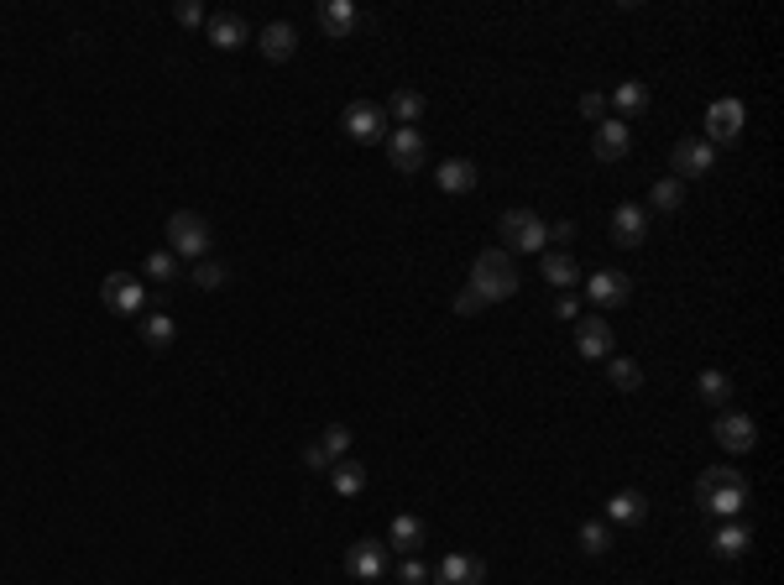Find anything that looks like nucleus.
Here are the masks:
<instances>
[{"label": "nucleus", "instance_id": "f257e3e1", "mask_svg": "<svg viewBox=\"0 0 784 585\" xmlns=\"http://www.w3.org/2000/svg\"><path fill=\"white\" fill-rule=\"evenodd\" d=\"M696 497L706 512H717V518H743L748 512V481L743 471H732V465H711V471L696 476Z\"/></svg>", "mask_w": 784, "mask_h": 585}, {"label": "nucleus", "instance_id": "f03ea898", "mask_svg": "<svg viewBox=\"0 0 784 585\" xmlns=\"http://www.w3.org/2000/svg\"><path fill=\"white\" fill-rule=\"evenodd\" d=\"M471 288L487 298V303H502V298H513L518 293V262H513V251H481L476 262H471Z\"/></svg>", "mask_w": 784, "mask_h": 585}, {"label": "nucleus", "instance_id": "7ed1b4c3", "mask_svg": "<svg viewBox=\"0 0 784 585\" xmlns=\"http://www.w3.org/2000/svg\"><path fill=\"white\" fill-rule=\"evenodd\" d=\"M215 246L210 236V220H199L194 209H178V215H168V251L173 256H189V262H204Z\"/></svg>", "mask_w": 784, "mask_h": 585}, {"label": "nucleus", "instance_id": "20e7f679", "mask_svg": "<svg viewBox=\"0 0 784 585\" xmlns=\"http://www.w3.org/2000/svg\"><path fill=\"white\" fill-rule=\"evenodd\" d=\"M497 230H502L507 251H544L549 246V225L534 215V209H502Z\"/></svg>", "mask_w": 784, "mask_h": 585}, {"label": "nucleus", "instance_id": "39448f33", "mask_svg": "<svg viewBox=\"0 0 784 585\" xmlns=\"http://www.w3.org/2000/svg\"><path fill=\"white\" fill-rule=\"evenodd\" d=\"M340 126H345V136L351 142H387V110L377 105V100H351L345 105V115H340Z\"/></svg>", "mask_w": 784, "mask_h": 585}, {"label": "nucleus", "instance_id": "423d86ee", "mask_svg": "<svg viewBox=\"0 0 784 585\" xmlns=\"http://www.w3.org/2000/svg\"><path fill=\"white\" fill-rule=\"evenodd\" d=\"M100 298H105L110 314H126V319L147 309V288H142V277H131V272H110L100 283Z\"/></svg>", "mask_w": 784, "mask_h": 585}, {"label": "nucleus", "instance_id": "0eeeda50", "mask_svg": "<svg viewBox=\"0 0 784 585\" xmlns=\"http://www.w3.org/2000/svg\"><path fill=\"white\" fill-rule=\"evenodd\" d=\"M670 168H675L680 183L685 178H706L711 168H717V147L701 142V136H680V142L670 147Z\"/></svg>", "mask_w": 784, "mask_h": 585}, {"label": "nucleus", "instance_id": "6e6552de", "mask_svg": "<svg viewBox=\"0 0 784 585\" xmlns=\"http://www.w3.org/2000/svg\"><path fill=\"white\" fill-rule=\"evenodd\" d=\"M387 162L398 173H419L424 162H429V142H424V131L419 126H398V131H387Z\"/></svg>", "mask_w": 784, "mask_h": 585}, {"label": "nucleus", "instance_id": "1a4fd4ad", "mask_svg": "<svg viewBox=\"0 0 784 585\" xmlns=\"http://www.w3.org/2000/svg\"><path fill=\"white\" fill-rule=\"evenodd\" d=\"M737 136H743V100H711L706 105V136H701V142L732 147Z\"/></svg>", "mask_w": 784, "mask_h": 585}, {"label": "nucleus", "instance_id": "9d476101", "mask_svg": "<svg viewBox=\"0 0 784 585\" xmlns=\"http://www.w3.org/2000/svg\"><path fill=\"white\" fill-rule=\"evenodd\" d=\"M711 439H717L727 455H748L758 444V424L748 413H722V418H711Z\"/></svg>", "mask_w": 784, "mask_h": 585}, {"label": "nucleus", "instance_id": "9b49d317", "mask_svg": "<svg viewBox=\"0 0 784 585\" xmlns=\"http://www.w3.org/2000/svg\"><path fill=\"white\" fill-rule=\"evenodd\" d=\"M628 152H633V126H628V121H612V115H607V121L591 131V157H596V162H622Z\"/></svg>", "mask_w": 784, "mask_h": 585}, {"label": "nucleus", "instance_id": "f8f14e48", "mask_svg": "<svg viewBox=\"0 0 784 585\" xmlns=\"http://www.w3.org/2000/svg\"><path fill=\"white\" fill-rule=\"evenodd\" d=\"M586 298L596 303V309H622V303L633 298V277L617 272V267H607V272H596L591 283H586Z\"/></svg>", "mask_w": 784, "mask_h": 585}, {"label": "nucleus", "instance_id": "ddd939ff", "mask_svg": "<svg viewBox=\"0 0 784 585\" xmlns=\"http://www.w3.org/2000/svg\"><path fill=\"white\" fill-rule=\"evenodd\" d=\"M345 575H356V580H382L387 575V544H377V538H361V544L345 549Z\"/></svg>", "mask_w": 784, "mask_h": 585}, {"label": "nucleus", "instance_id": "4468645a", "mask_svg": "<svg viewBox=\"0 0 784 585\" xmlns=\"http://www.w3.org/2000/svg\"><path fill=\"white\" fill-rule=\"evenodd\" d=\"M643 236H649V209H643V204H617L612 209V241L622 251H633V246H643Z\"/></svg>", "mask_w": 784, "mask_h": 585}, {"label": "nucleus", "instance_id": "2eb2a0df", "mask_svg": "<svg viewBox=\"0 0 784 585\" xmlns=\"http://www.w3.org/2000/svg\"><path fill=\"white\" fill-rule=\"evenodd\" d=\"M204 37H210L220 53H236V48H246V42H251V27H246L236 11H215L210 21H204Z\"/></svg>", "mask_w": 784, "mask_h": 585}, {"label": "nucleus", "instance_id": "dca6fc26", "mask_svg": "<svg viewBox=\"0 0 784 585\" xmlns=\"http://www.w3.org/2000/svg\"><path fill=\"white\" fill-rule=\"evenodd\" d=\"M481 580H487V565L476 554H445L434 565V585H481Z\"/></svg>", "mask_w": 784, "mask_h": 585}, {"label": "nucleus", "instance_id": "f3484780", "mask_svg": "<svg viewBox=\"0 0 784 585\" xmlns=\"http://www.w3.org/2000/svg\"><path fill=\"white\" fill-rule=\"evenodd\" d=\"M575 350H581L586 361L612 356V324L607 319H581V324H575Z\"/></svg>", "mask_w": 784, "mask_h": 585}, {"label": "nucleus", "instance_id": "a211bd4d", "mask_svg": "<svg viewBox=\"0 0 784 585\" xmlns=\"http://www.w3.org/2000/svg\"><path fill=\"white\" fill-rule=\"evenodd\" d=\"M539 272H544V283L560 288V293H570L575 283H581V267H575L570 251H539Z\"/></svg>", "mask_w": 784, "mask_h": 585}, {"label": "nucleus", "instance_id": "6ab92c4d", "mask_svg": "<svg viewBox=\"0 0 784 585\" xmlns=\"http://www.w3.org/2000/svg\"><path fill=\"white\" fill-rule=\"evenodd\" d=\"M424 538H429L424 518H413V512H398V518H392V528H387V549L419 554V549H424Z\"/></svg>", "mask_w": 784, "mask_h": 585}, {"label": "nucleus", "instance_id": "aec40b11", "mask_svg": "<svg viewBox=\"0 0 784 585\" xmlns=\"http://www.w3.org/2000/svg\"><path fill=\"white\" fill-rule=\"evenodd\" d=\"M319 32L335 37V42L351 37L356 32V6H351V0H319Z\"/></svg>", "mask_w": 784, "mask_h": 585}, {"label": "nucleus", "instance_id": "412c9836", "mask_svg": "<svg viewBox=\"0 0 784 585\" xmlns=\"http://www.w3.org/2000/svg\"><path fill=\"white\" fill-rule=\"evenodd\" d=\"M257 48H262V58H267V63H288V58H293V48H298V32L288 27V21H267L262 37H257Z\"/></svg>", "mask_w": 784, "mask_h": 585}, {"label": "nucleus", "instance_id": "4be33fe9", "mask_svg": "<svg viewBox=\"0 0 784 585\" xmlns=\"http://www.w3.org/2000/svg\"><path fill=\"white\" fill-rule=\"evenodd\" d=\"M434 183H440L445 194H471L476 189V162L471 157H450V162L434 168Z\"/></svg>", "mask_w": 784, "mask_h": 585}, {"label": "nucleus", "instance_id": "5701e85b", "mask_svg": "<svg viewBox=\"0 0 784 585\" xmlns=\"http://www.w3.org/2000/svg\"><path fill=\"white\" fill-rule=\"evenodd\" d=\"M607 518H612V523L638 528L643 518H649V497H643V491H633V486H628V491H617V497L607 502Z\"/></svg>", "mask_w": 784, "mask_h": 585}, {"label": "nucleus", "instance_id": "b1692460", "mask_svg": "<svg viewBox=\"0 0 784 585\" xmlns=\"http://www.w3.org/2000/svg\"><path fill=\"white\" fill-rule=\"evenodd\" d=\"M748 544H753L748 523H727V528H717V538H711V554H717V559H743Z\"/></svg>", "mask_w": 784, "mask_h": 585}, {"label": "nucleus", "instance_id": "393cba45", "mask_svg": "<svg viewBox=\"0 0 784 585\" xmlns=\"http://www.w3.org/2000/svg\"><path fill=\"white\" fill-rule=\"evenodd\" d=\"M330 486L340 491V497H356V491L366 486V465L361 460H335L330 465Z\"/></svg>", "mask_w": 784, "mask_h": 585}, {"label": "nucleus", "instance_id": "a878e982", "mask_svg": "<svg viewBox=\"0 0 784 585\" xmlns=\"http://www.w3.org/2000/svg\"><path fill=\"white\" fill-rule=\"evenodd\" d=\"M612 105L622 110V121H628V115H643V110H649V84H638V79L617 84L612 89Z\"/></svg>", "mask_w": 784, "mask_h": 585}, {"label": "nucleus", "instance_id": "bb28decb", "mask_svg": "<svg viewBox=\"0 0 784 585\" xmlns=\"http://www.w3.org/2000/svg\"><path fill=\"white\" fill-rule=\"evenodd\" d=\"M382 110H387V115H398L403 126H419V115H424V95H419V89H398V95H392Z\"/></svg>", "mask_w": 784, "mask_h": 585}, {"label": "nucleus", "instance_id": "cd10ccee", "mask_svg": "<svg viewBox=\"0 0 784 585\" xmlns=\"http://www.w3.org/2000/svg\"><path fill=\"white\" fill-rule=\"evenodd\" d=\"M173 335H178V330H173V319H168V314H147V319H142V340H147L152 350H168Z\"/></svg>", "mask_w": 784, "mask_h": 585}, {"label": "nucleus", "instance_id": "c85d7f7f", "mask_svg": "<svg viewBox=\"0 0 784 585\" xmlns=\"http://www.w3.org/2000/svg\"><path fill=\"white\" fill-rule=\"evenodd\" d=\"M649 199H654V209H664V215H675V209L685 204V183H680V178H659Z\"/></svg>", "mask_w": 784, "mask_h": 585}, {"label": "nucleus", "instance_id": "c756f323", "mask_svg": "<svg viewBox=\"0 0 784 585\" xmlns=\"http://www.w3.org/2000/svg\"><path fill=\"white\" fill-rule=\"evenodd\" d=\"M696 392L706 397V403H717V408H722L727 397H732V382H727V371H701V382H696Z\"/></svg>", "mask_w": 784, "mask_h": 585}, {"label": "nucleus", "instance_id": "7c9ffc66", "mask_svg": "<svg viewBox=\"0 0 784 585\" xmlns=\"http://www.w3.org/2000/svg\"><path fill=\"white\" fill-rule=\"evenodd\" d=\"M142 267H147L152 283H173V277H178V256H173V251H147Z\"/></svg>", "mask_w": 784, "mask_h": 585}, {"label": "nucleus", "instance_id": "2f4dec72", "mask_svg": "<svg viewBox=\"0 0 784 585\" xmlns=\"http://www.w3.org/2000/svg\"><path fill=\"white\" fill-rule=\"evenodd\" d=\"M607 377H612V387H617V392H638V387H643V371H638V361H612V371H607Z\"/></svg>", "mask_w": 784, "mask_h": 585}, {"label": "nucleus", "instance_id": "473e14b6", "mask_svg": "<svg viewBox=\"0 0 784 585\" xmlns=\"http://www.w3.org/2000/svg\"><path fill=\"white\" fill-rule=\"evenodd\" d=\"M319 450H325L330 460H345V450H351V429H345V424H330L325 439H319Z\"/></svg>", "mask_w": 784, "mask_h": 585}, {"label": "nucleus", "instance_id": "72a5a7b5", "mask_svg": "<svg viewBox=\"0 0 784 585\" xmlns=\"http://www.w3.org/2000/svg\"><path fill=\"white\" fill-rule=\"evenodd\" d=\"M581 549H586V554H607V549H612L607 523H581Z\"/></svg>", "mask_w": 784, "mask_h": 585}, {"label": "nucleus", "instance_id": "f704fd0d", "mask_svg": "<svg viewBox=\"0 0 784 585\" xmlns=\"http://www.w3.org/2000/svg\"><path fill=\"white\" fill-rule=\"evenodd\" d=\"M225 277H230V272L215 262V256H204V262H194V283H199V288H225Z\"/></svg>", "mask_w": 784, "mask_h": 585}, {"label": "nucleus", "instance_id": "c9c22d12", "mask_svg": "<svg viewBox=\"0 0 784 585\" xmlns=\"http://www.w3.org/2000/svg\"><path fill=\"white\" fill-rule=\"evenodd\" d=\"M481 309H487V298H481V293H476L471 283L455 293V314H460V319H471V314H481Z\"/></svg>", "mask_w": 784, "mask_h": 585}, {"label": "nucleus", "instance_id": "e433bc0d", "mask_svg": "<svg viewBox=\"0 0 784 585\" xmlns=\"http://www.w3.org/2000/svg\"><path fill=\"white\" fill-rule=\"evenodd\" d=\"M581 115L602 126V121H607V95H581Z\"/></svg>", "mask_w": 784, "mask_h": 585}, {"label": "nucleus", "instance_id": "4c0bfd02", "mask_svg": "<svg viewBox=\"0 0 784 585\" xmlns=\"http://www.w3.org/2000/svg\"><path fill=\"white\" fill-rule=\"evenodd\" d=\"M398 575H403V585H424V580H429V570H424V559H419V554H408Z\"/></svg>", "mask_w": 784, "mask_h": 585}, {"label": "nucleus", "instance_id": "58836bf2", "mask_svg": "<svg viewBox=\"0 0 784 585\" xmlns=\"http://www.w3.org/2000/svg\"><path fill=\"white\" fill-rule=\"evenodd\" d=\"M173 16L183 21V27H199V21H204V6H199V0H178Z\"/></svg>", "mask_w": 784, "mask_h": 585}, {"label": "nucleus", "instance_id": "ea45409f", "mask_svg": "<svg viewBox=\"0 0 784 585\" xmlns=\"http://www.w3.org/2000/svg\"><path fill=\"white\" fill-rule=\"evenodd\" d=\"M304 465H309V471H330L335 460H330L325 450H319V444H309V450H304Z\"/></svg>", "mask_w": 784, "mask_h": 585}, {"label": "nucleus", "instance_id": "a19ab883", "mask_svg": "<svg viewBox=\"0 0 784 585\" xmlns=\"http://www.w3.org/2000/svg\"><path fill=\"white\" fill-rule=\"evenodd\" d=\"M549 241H560V246H565V241H575V225H570V220H560V225H549Z\"/></svg>", "mask_w": 784, "mask_h": 585}, {"label": "nucleus", "instance_id": "79ce46f5", "mask_svg": "<svg viewBox=\"0 0 784 585\" xmlns=\"http://www.w3.org/2000/svg\"><path fill=\"white\" fill-rule=\"evenodd\" d=\"M555 314H560V319H575V298H570V293H560V303H555Z\"/></svg>", "mask_w": 784, "mask_h": 585}]
</instances>
